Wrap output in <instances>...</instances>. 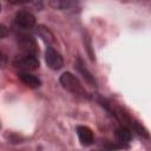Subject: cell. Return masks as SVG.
I'll use <instances>...</instances> for the list:
<instances>
[{"label": "cell", "instance_id": "obj_4", "mask_svg": "<svg viewBox=\"0 0 151 151\" xmlns=\"http://www.w3.org/2000/svg\"><path fill=\"white\" fill-rule=\"evenodd\" d=\"M14 24L20 29H31L35 25V18L27 11H20L14 18Z\"/></svg>", "mask_w": 151, "mask_h": 151}, {"label": "cell", "instance_id": "obj_15", "mask_svg": "<svg viewBox=\"0 0 151 151\" xmlns=\"http://www.w3.org/2000/svg\"><path fill=\"white\" fill-rule=\"evenodd\" d=\"M0 9H1V7H0Z\"/></svg>", "mask_w": 151, "mask_h": 151}, {"label": "cell", "instance_id": "obj_1", "mask_svg": "<svg viewBox=\"0 0 151 151\" xmlns=\"http://www.w3.org/2000/svg\"><path fill=\"white\" fill-rule=\"evenodd\" d=\"M60 84L63 85L64 88H66L67 91L72 92L76 96H81V97H87V93L85 91V88L83 87V85L80 84V81L70 72H65L60 76L59 79Z\"/></svg>", "mask_w": 151, "mask_h": 151}, {"label": "cell", "instance_id": "obj_7", "mask_svg": "<svg viewBox=\"0 0 151 151\" xmlns=\"http://www.w3.org/2000/svg\"><path fill=\"white\" fill-rule=\"evenodd\" d=\"M76 67H77V70H78V72L83 76V78L85 79V81L86 83H88L91 86H97V83H96V79H94V77L92 76V73L86 68V66L84 65V63H83V60L80 59V58H78L77 59V61H76Z\"/></svg>", "mask_w": 151, "mask_h": 151}, {"label": "cell", "instance_id": "obj_13", "mask_svg": "<svg viewBox=\"0 0 151 151\" xmlns=\"http://www.w3.org/2000/svg\"><path fill=\"white\" fill-rule=\"evenodd\" d=\"M7 33H8L7 28H6V27H5L4 25H0V39L5 38V37L7 35Z\"/></svg>", "mask_w": 151, "mask_h": 151}, {"label": "cell", "instance_id": "obj_5", "mask_svg": "<svg viewBox=\"0 0 151 151\" xmlns=\"http://www.w3.org/2000/svg\"><path fill=\"white\" fill-rule=\"evenodd\" d=\"M45 60L50 68L52 70H60L64 66V59L59 52H57L53 47H47L45 52Z\"/></svg>", "mask_w": 151, "mask_h": 151}, {"label": "cell", "instance_id": "obj_12", "mask_svg": "<svg viewBox=\"0 0 151 151\" xmlns=\"http://www.w3.org/2000/svg\"><path fill=\"white\" fill-rule=\"evenodd\" d=\"M6 63H7L6 54H5L2 51H0V67H4V66L6 65Z\"/></svg>", "mask_w": 151, "mask_h": 151}, {"label": "cell", "instance_id": "obj_14", "mask_svg": "<svg viewBox=\"0 0 151 151\" xmlns=\"http://www.w3.org/2000/svg\"><path fill=\"white\" fill-rule=\"evenodd\" d=\"M7 1L14 5H22V4H27L29 0H7Z\"/></svg>", "mask_w": 151, "mask_h": 151}, {"label": "cell", "instance_id": "obj_3", "mask_svg": "<svg viewBox=\"0 0 151 151\" xmlns=\"http://www.w3.org/2000/svg\"><path fill=\"white\" fill-rule=\"evenodd\" d=\"M18 46L25 54L37 55L38 53V45L33 37L27 34H21L18 37Z\"/></svg>", "mask_w": 151, "mask_h": 151}, {"label": "cell", "instance_id": "obj_2", "mask_svg": "<svg viewBox=\"0 0 151 151\" xmlns=\"http://www.w3.org/2000/svg\"><path fill=\"white\" fill-rule=\"evenodd\" d=\"M13 65H14V67H17L24 72H28V71L37 70L39 67V61L37 59V55L22 53L21 55H18L14 58Z\"/></svg>", "mask_w": 151, "mask_h": 151}, {"label": "cell", "instance_id": "obj_11", "mask_svg": "<svg viewBox=\"0 0 151 151\" xmlns=\"http://www.w3.org/2000/svg\"><path fill=\"white\" fill-rule=\"evenodd\" d=\"M39 37L46 42V44H53L55 42V39H54V35L53 33L47 28V27H44V26H39L38 29H37Z\"/></svg>", "mask_w": 151, "mask_h": 151}, {"label": "cell", "instance_id": "obj_6", "mask_svg": "<svg viewBox=\"0 0 151 151\" xmlns=\"http://www.w3.org/2000/svg\"><path fill=\"white\" fill-rule=\"evenodd\" d=\"M77 133H78V138H79L81 145L88 146V145L93 144L94 137H93V132H92V130L90 127L80 125V126L77 127Z\"/></svg>", "mask_w": 151, "mask_h": 151}, {"label": "cell", "instance_id": "obj_9", "mask_svg": "<svg viewBox=\"0 0 151 151\" xmlns=\"http://www.w3.org/2000/svg\"><path fill=\"white\" fill-rule=\"evenodd\" d=\"M80 0H50V5L55 9H70L76 7Z\"/></svg>", "mask_w": 151, "mask_h": 151}, {"label": "cell", "instance_id": "obj_8", "mask_svg": "<svg viewBox=\"0 0 151 151\" xmlns=\"http://www.w3.org/2000/svg\"><path fill=\"white\" fill-rule=\"evenodd\" d=\"M18 76H19L20 80H21L25 85H27L28 87H31V88H37V87H39V86L41 85L40 79L37 78L35 76L28 73V72H20Z\"/></svg>", "mask_w": 151, "mask_h": 151}, {"label": "cell", "instance_id": "obj_10", "mask_svg": "<svg viewBox=\"0 0 151 151\" xmlns=\"http://www.w3.org/2000/svg\"><path fill=\"white\" fill-rule=\"evenodd\" d=\"M116 138H117V140L119 143H129L131 140V138H132L131 130L125 125L118 127L116 130Z\"/></svg>", "mask_w": 151, "mask_h": 151}]
</instances>
